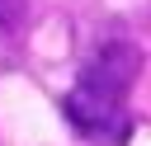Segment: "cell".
<instances>
[{"label": "cell", "instance_id": "1", "mask_svg": "<svg viewBox=\"0 0 151 146\" xmlns=\"http://www.w3.org/2000/svg\"><path fill=\"white\" fill-rule=\"evenodd\" d=\"M142 75V47L127 38H104L85 66L76 71V85L61 99V118L71 132L90 146H127L132 141V108L127 94Z\"/></svg>", "mask_w": 151, "mask_h": 146}, {"label": "cell", "instance_id": "2", "mask_svg": "<svg viewBox=\"0 0 151 146\" xmlns=\"http://www.w3.org/2000/svg\"><path fill=\"white\" fill-rule=\"evenodd\" d=\"M28 24V0H0V38H19Z\"/></svg>", "mask_w": 151, "mask_h": 146}]
</instances>
